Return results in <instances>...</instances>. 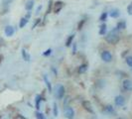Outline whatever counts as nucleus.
<instances>
[{
    "instance_id": "1",
    "label": "nucleus",
    "mask_w": 132,
    "mask_h": 119,
    "mask_svg": "<svg viewBox=\"0 0 132 119\" xmlns=\"http://www.w3.org/2000/svg\"><path fill=\"white\" fill-rule=\"evenodd\" d=\"M105 41L110 44V45H116L120 40V36L118 34V30L116 28H113L112 30H110L108 33H106V35L104 36Z\"/></svg>"
},
{
    "instance_id": "2",
    "label": "nucleus",
    "mask_w": 132,
    "mask_h": 119,
    "mask_svg": "<svg viewBox=\"0 0 132 119\" xmlns=\"http://www.w3.org/2000/svg\"><path fill=\"white\" fill-rule=\"evenodd\" d=\"M55 93H56V96L58 99H63L65 94H66V89H65V86L63 84H58L56 86V90H55Z\"/></svg>"
},
{
    "instance_id": "3",
    "label": "nucleus",
    "mask_w": 132,
    "mask_h": 119,
    "mask_svg": "<svg viewBox=\"0 0 132 119\" xmlns=\"http://www.w3.org/2000/svg\"><path fill=\"white\" fill-rule=\"evenodd\" d=\"M100 58H101V60H102L104 63H110L113 59L112 54L110 53V51H108V50L102 51V52L100 53Z\"/></svg>"
},
{
    "instance_id": "4",
    "label": "nucleus",
    "mask_w": 132,
    "mask_h": 119,
    "mask_svg": "<svg viewBox=\"0 0 132 119\" xmlns=\"http://www.w3.org/2000/svg\"><path fill=\"white\" fill-rule=\"evenodd\" d=\"M64 115H65V117H66L67 119L75 118L76 113H75V110L73 109V107H71V106H67V108L65 109V111H64Z\"/></svg>"
},
{
    "instance_id": "5",
    "label": "nucleus",
    "mask_w": 132,
    "mask_h": 119,
    "mask_svg": "<svg viewBox=\"0 0 132 119\" xmlns=\"http://www.w3.org/2000/svg\"><path fill=\"white\" fill-rule=\"evenodd\" d=\"M81 105L84 107V109L86 110L88 113H94V110H93V105H92V103L88 101V100H84L82 102H81Z\"/></svg>"
},
{
    "instance_id": "6",
    "label": "nucleus",
    "mask_w": 132,
    "mask_h": 119,
    "mask_svg": "<svg viewBox=\"0 0 132 119\" xmlns=\"http://www.w3.org/2000/svg\"><path fill=\"white\" fill-rule=\"evenodd\" d=\"M122 87L126 91H132V80L126 79L122 81Z\"/></svg>"
},
{
    "instance_id": "7",
    "label": "nucleus",
    "mask_w": 132,
    "mask_h": 119,
    "mask_svg": "<svg viewBox=\"0 0 132 119\" xmlns=\"http://www.w3.org/2000/svg\"><path fill=\"white\" fill-rule=\"evenodd\" d=\"M114 103H115V105L116 106H123L125 104V98L122 96V95H116L115 97H114Z\"/></svg>"
},
{
    "instance_id": "8",
    "label": "nucleus",
    "mask_w": 132,
    "mask_h": 119,
    "mask_svg": "<svg viewBox=\"0 0 132 119\" xmlns=\"http://www.w3.org/2000/svg\"><path fill=\"white\" fill-rule=\"evenodd\" d=\"M15 33V29H14L13 26L11 25H7L5 28H4V34L6 37H12Z\"/></svg>"
},
{
    "instance_id": "9",
    "label": "nucleus",
    "mask_w": 132,
    "mask_h": 119,
    "mask_svg": "<svg viewBox=\"0 0 132 119\" xmlns=\"http://www.w3.org/2000/svg\"><path fill=\"white\" fill-rule=\"evenodd\" d=\"M64 7V2H62V1H57V2H55L53 5V11L55 12L56 14H58L62 10V8Z\"/></svg>"
},
{
    "instance_id": "10",
    "label": "nucleus",
    "mask_w": 132,
    "mask_h": 119,
    "mask_svg": "<svg viewBox=\"0 0 132 119\" xmlns=\"http://www.w3.org/2000/svg\"><path fill=\"white\" fill-rule=\"evenodd\" d=\"M108 16L111 17V18H114V19L118 18L119 16H120V11H119V9H111V10L108 12Z\"/></svg>"
},
{
    "instance_id": "11",
    "label": "nucleus",
    "mask_w": 132,
    "mask_h": 119,
    "mask_svg": "<svg viewBox=\"0 0 132 119\" xmlns=\"http://www.w3.org/2000/svg\"><path fill=\"white\" fill-rule=\"evenodd\" d=\"M43 100H44V99H43V97H42L40 94H37V95H36V97H35V107H36L37 110L40 109V107H41V102H42Z\"/></svg>"
},
{
    "instance_id": "12",
    "label": "nucleus",
    "mask_w": 132,
    "mask_h": 119,
    "mask_svg": "<svg viewBox=\"0 0 132 119\" xmlns=\"http://www.w3.org/2000/svg\"><path fill=\"white\" fill-rule=\"evenodd\" d=\"M106 33H107V26H106L105 23H102V24L99 26L98 34L100 36H105Z\"/></svg>"
},
{
    "instance_id": "13",
    "label": "nucleus",
    "mask_w": 132,
    "mask_h": 119,
    "mask_svg": "<svg viewBox=\"0 0 132 119\" xmlns=\"http://www.w3.org/2000/svg\"><path fill=\"white\" fill-rule=\"evenodd\" d=\"M44 81H45V83H46V86H47V87H48V89H49V91L52 92V90H53L52 83H51V81H50V79H49V78H48L47 74H44Z\"/></svg>"
},
{
    "instance_id": "14",
    "label": "nucleus",
    "mask_w": 132,
    "mask_h": 119,
    "mask_svg": "<svg viewBox=\"0 0 132 119\" xmlns=\"http://www.w3.org/2000/svg\"><path fill=\"white\" fill-rule=\"evenodd\" d=\"M34 5H35V1L34 0H28L25 4V9L27 11H31L33 9Z\"/></svg>"
},
{
    "instance_id": "15",
    "label": "nucleus",
    "mask_w": 132,
    "mask_h": 119,
    "mask_svg": "<svg viewBox=\"0 0 132 119\" xmlns=\"http://www.w3.org/2000/svg\"><path fill=\"white\" fill-rule=\"evenodd\" d=\"M117 30H124L126 29V22L125 21H119L117 22V24H116V27H115Z\"/></svg>"
},
{
    "instance_id": "16",
    "label": "nucleus",
    "mask_w": 132,
    "mask_h": 119,
    "mask_svg": "<svg viewBox=\"0 0 132 119\" xmlns=\"http://www.w3.org/2000/svg\"><path fill=\"white\" fill-rule=\"evenodd\" d=\"M75 34H72V35H70L69 37H68V39L66 41V47H71L73 45V41L75 39Z\"/></svg>"
},
{
    "instance_id": "17",
    "label": "nucleus",
    "mask_w": 132,
    "mask_h": 119,
    "mask_svg": "<svg viewBox=\"0 0 132 119\" xmlns=\"http://www.w3.org/2000/svg\"><path fill=\"white\" fill-rule=\"evenodd\" d=\"M86 71H87V65H86V64H82V65H80V66L78 67V73H80V74L85 73Z\"/></svg>"
},
{
    "instance_id": "18",
    "label": "nucleus",
    "mask_w": 132,
    "mask_h": 119,
    "mask_svg": "<svg viewBox=\"0 0 132 119\" xmlns=\"http://www.w3.org/2000/svg\"><path fill=\"white\" fill-rule=\"evenodd\" d=\"M21 54H22V58H23L24 61H26V62H29V61H30V55L25 51V49H22Z\"/></svg>"
},
{
    "instance_id": "19",
    "label": "nucleus",
    "mask_w": 132,
    "mask_h": 119,
    "mask_svg": "<svg viewBox=\"0 0 132 119\" xmlns=\"http://www.w3.org/2000/svg\"><path fill=\"white\" fill-rule=\"evenodd\" d=\"M104 111H105L107 114H113V113L115 112L114 111V107H113L112 105H106L105 107H104Z\"/></svg>"
},
{
    "instance_id": "20",
    "label": "nucleus",
    "mask_w": 132,
    "mask_h": 119,
    "mask_svg": "<svg viewBox=\"0 0 132 119\" xmlns=\"http://www.w3.org/2000/svg\"><path fill=\"white\" fill-rule=\"evenodd\" d=\"M14 0H3L2 1V7L4 8L5 7V11H6V13H7V11H8V6L13 2Z\"/></svg>"
},
{
    "instance_id": "21",
    "label": "nucleus",
    "mask_w": 132,
    "mask_h": 119,
    "mask_svg": "<svg viewBox=\"0 0 132 119\" xmlns=\"http://www.w3.org/2000/svg\"><path fill=\"white\" fill-rule=\"evenodd\" d=\"M28 21H29V20H27L25 17L21 18V19H20V21H19V28H21V29H22V28H24V27L28 24Z\"/></svg>"
},
{
    "instance_id": "22",
    "label": "nucleus",
    "mask_w": 132,
    "mask_h": 119,
    "mask_svg": "<svg viewBox=\"0 0 132 119\" xmlns=\"http://www.w3.org/2000/svg\"><path fill=\"white\" fill-rule=\"evenodd\" d=\"M107 17H108V13L107 12H102V13L100 14V16H99V21H101V22H105L106 20H107Z\"/></svg>"
},
{
    "instance_id": "23",
    "label": "nucleus",
    "mask_w": 132,
    "mask_h": 119,
    "mask_svg": "<svg viewBox=\"0 0 132 119\" xmlns=\"http://www.w3.org/2000/svg\"><path fill=\"white\" fill-rule=\"evenodd\" d=\"M125 63H126V65H127V66L132 69V56H128V57H126Z\"/></svg>"
},
{
    "instance_id": "24",
    "label": "nucleus",
    "mask_w": 132,
    "mask_h": 119,
    "mask_svg": "<svg viewBox=\"0 0 132 119\" xmlns=\"http://www.w3.org/2000/svg\"><path fill=\"white\" fill-rule=\"evenodd\" d=\"M53 113H54V116H58L59 115V110H58V104L55 102L53 105Z\"/></svg>"
},
{
    "instance_id": "25",
    "label": "nucleus",
    "mask_w": 132,
    "mask_h": 119,
    "mask_svg": "<svg viewBox=\"0 0 132 119\" xmlns=\"http://www.w3.org/2000/svg\"><path fill=\"white\" fill-rule=\"evenodd\" d=\"M35 116H36V118H37V119H46V118H45V115H44L43 113L39 112V111H36V113H35Z\"/></svg>"
},
{
    "instance_id": "26",
    "label": "nucleus",
    "mask_w": 132,
    "mask_h": 119,
    "mask_svg": "<svg viewBox=\"0 0 132 119\" xmlns=\"http://www.w3.org/2000/svg\"><path fill=\"white\" fill-rule=\"evenodd\" d=\"M53 1L52 0H50L49 1V7H48V10H47V14H49V13H51V11L53 10Z\"/></svg>"
},
{
    "instance_id": "27",
    "label": "nucleus",
    "mask_w": 132,
    "mask_h": 119,
    "mask_svg": "<svg viewBox=\"0 0 132 119\" xmlns=\"http://www.w3.org/2000/svg\"><path fill=\"white\" fill-rule=\"evenodd\" d=\"M86 19H81L80 21H79V25H78V29L79 30H81L82 29V26L85 25V23H86Z\"/></svg>"
},
{
    "instance_id": "28",
    "label": "nucleus",
    "mask_w": 132,
    "mask_h": 119,
    "mask_svg": "<svg viewBox=\"0 0 132 119\" xmlns=\"http://www.w3.org/2000/svg\"><path fill=\"white\" fill-rule=\"evenodd\" d=\"M127 13H128V15L132 16V2H130L127 6Z\"/></svg>"
},
{
    "instance_id": "29",
    "label": "nucleus",
    "mask_w": 132,
    "mask_h": 119,
    "mask_svg": "<svg viewBox=\"0 0 132 119\" xmlns=\"http://www.w3.org/2000/svg\"><path fill=\"white\" fill-rule=\"evenodd\" d=\"M52 52H53L52 49H48V50H46V51L43 53V56H44V57H49V56L52 54Z\"/></svg>"
},
{
    "instance_id": "30",
    "label": "nucleus",
    "mask_w": 132,
    "mask_h": 119,
    "mask_svg": "<svg viewBox=\"0 0 132 119\" xmlns=\"http://www.w3.org/2000/svg\"><path fill=\"white\" fill-rule=\"evenodd\" d=\"M40 22H41V19H40V18H38V19H36V21L34 22L33 26H32V29H34V28H36V26H37V25H39V24H40Z\"/></svg>"
},
{
    "instance_id": "31",
    "label": "nucleus",
    "mask_w": 132,
    "mask_h": 119,
    "mask_svg": "<svg viewBox=\"0 0 132 119\" xmlns=\"http://www.w3.org/2000/svg\"><path fill=\"white\" fill-rule=\"evenodd\" d=\"M76 52H77V44L73 43V54H76Z\"/></svg>"
},
{
    "instance_id": "32",
    "label": "nucleus",
    "mask_w": 132,
    "mask_h": 119,
    "mask_svg": "<svg viewBox=\"0 0 132 119\" xmlns=\"http://www.w3.org/2000/svg\"><path fill=\"white\" fill-rule=\"evenodd\" d=\"M25 18H26L27 20H29L30 18H31V12L30 11H28V13L26 14V16H25Z\"/></svg>"
},
{
    "instance_id": "33",
    "label": "nucleus",
    "mask_w": 132,
    "mask_h": 119,
    "mask_svg": "<svg viewBox=\"0 0 132 119\" xmlns=\"http://www.w3.org/2000/svg\"><path fill=\"white\" fill-rule=\"evenodd\" d=\"M41 9H42V6H41V5H40V6H38V8H37V10H36V14H37V13H40Z\"/></svg>"
},
{
    "instance_id": "34",
    "label": "nucleus",
    "mask_w": 132,
    "mask_h": 119,
    "mask_svg": "<svg viewBox=\"0 0 132 119\" xmlns=\"http://www.w3.org/2000/svg\"><path fill=\"white\" fill-rule=\"evenodd\" d=\"M52 72H54V73H55V74L57 75V71H56V69H55V67H52Z\"/></svg>"
},
{
    "instance_id": "35",
    "label": "nucleus",
    "mask_w": 132,
    "mask_h": 119,
    "mask_svg": "<svg viewBox=\"0 0 132 119\" xmlns=\"http://www.w3.org/2000/svg\"><path fill=\"white\" fill-rule=\"evenodd\" d=\"M117 119H124V118H122V117H119V118H117Z\"/></svg>"
}]
</instances>
